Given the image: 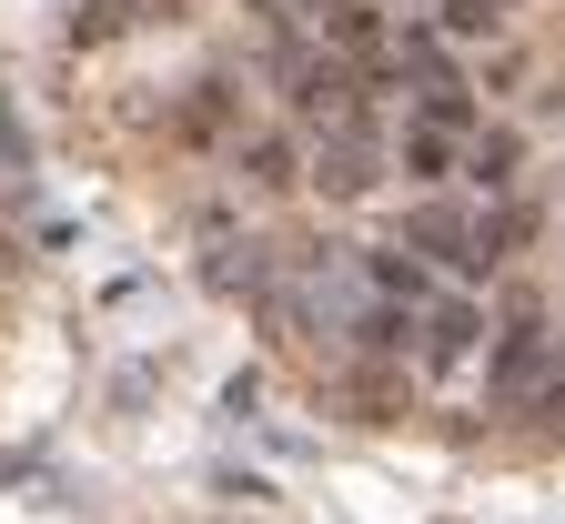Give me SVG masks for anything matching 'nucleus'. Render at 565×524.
Wrapping results in <instances>:
<instances>
[{
  "instance_id": "obj_1",
  "label": "nucleus",
  "mask_w": 565,
  "mask_h": 524,
  "mask_svg": "<svg viewBox=\"0 0 565 524\" xmlns=\"http://www.w3.org/2000/svg\"><path fill=\"white\" fill-rule=\"evenodd\" d=\"M545 363H555L545 303H515V313H505V333H494V363H484L494 404H535V394H545Z\"/></svg>"
},
{
  "instance_id": "obj_2",
  "label": "nucleus",
  "mask_w": 565,
  "mask_h": 524,
  "mask_svg": "<svg viewBox=\"0 0 565 524\" xmlns=\"http://www.w3.org/2000/svg\"><path fill=\"white\" fill-rule=\"evenodd\" d=\"M282 101H294L303 121H323V131H343V121H353V71H343L333 51H323V61L294 51V61H282Z\"/></svg>"
},
{
  "instance_id": "obj_3",
  "label": "nucleus",
  "mask_w": 565,
  "mask_h": 524,
  "mask_svg": "<svg viewBox=\"0 0 565 524\" xmlns=\"http://www.w3.org/2000/svg\"><path fill=\"white\" fill-rule=\"evenodd\" d=\"M313 182H323V192H374V131H364V121L323 131V141H313Z\"/></svg>"
},
{
  "instance_id": "obj_4",
  "label": "nucleus",
  "mask_w": 565,
  "mask_h": 524,
  "mask_svg": "<svg viewBox=\"0 0 565 524\" xmlns=\"http://www.w3.org/2000/svg\"><path fill=\"white\" fill-rule=\"evenodd\" d=\"M404 233H414L424 253H445L455 272H484V263H475V212H465V202H424V212L404 222Z\"/></svg>"
},
{
  "instance_id": "obj_5",
  "label": "nucleus",
  "mask_w": 565,
  "mask_h": 524,
  "mask_svg": "<svg viewBox=\"0 0 565 524\" xmlns=\"http://www.w3.org/2000/svg\"><path fill=\"white\" fill-rule=\"evenodd\" d=\"M475 333H484V313H475V303H435V313H424V363H435V373H445V363H465V353H475Z\"/></svg>"
},
{
  "instance_id": "obj_6",
  "label": "nucleus",
  "mask_w": 565,
  "mask_h": 524,
  "mask_svg": "<svg viewBox=\"0 0 565 524\" xmlns=\"http://www.w3.org/2000/svg\"><path fill=\"white\" fill-rule=\"evenodd\" d=\"M404 172H414V182H445V172H455V141H445L435 121H404Z\"/></svg>"
},
{
  "instance_id": "obj_7",
  "label": "nucleus",
  "mask_w": 565,
  "mask_h": 524,
  "mask_svg": "<svg viewBox=\"0 0 565 524\" xmlns=\"http://www.w3.org/2000/svg\"><path fill=\"white\" fill-rule=\"evenodd\" d=\"M515 162H525V141H515V131H484L465 172H475V192H505V182H515Z\"/></svg>"
},
{
  "instance_id": "obj_8",
  "label": "nucleus",
  "mask_w": 565,
  "mask_h": 524,
  "mask_svg": "<svg viewBox=\"0 0 565 524\" xmlns=\"http://www.w3.org/2000/svg\"><path fill=\"white\" fill-rule=\"evenodd\" d=\"M243 182H263V192H282V182H294V152H282V141H273V131H253V141H243Z\"/></svg>"
},
{
  "instance_id": "obj_9",
  "label": "nucleus",
  "mask_w": 565,
  "mask_h": 524,
  "mask_svg": "<svg viewBox=\"0 0 565 524\" xmlns=\"http://www.w3.org/2000/svg\"><path fill=\"white\" fill-rule=\"evenodd\" d=\"M323 31H333L343 51H364V41H374V11H364V0H333V11H323Z\"/></svg>"
},
{
  "instance_id": "obj_10",
  "label": "nucleus",
  "mask_w": 565,
  "mask_h": 524,
  "mask_svg": "<svg viewBox=\"0 0 565 524\" xmlns=\"http://www.w3.org/2000/svg\"><path fill=\"white\" fill-rule=\"evenodd\" d=\"M445 31H465V41H475V31H494V11H484V0H445Z\"/></svg>"
},
{
  "instance_id": "obj_11",
  "label": "nucleus",
  "mask_w": 565,
  "mask_h": 524,
  "mask_svg": "<svg viewBox=\"0 0 565 524\" xmlns=\"http://www.w3.org/2000/svg\"><path fill=\"white\" fill-rule=\"evenodd\" d=\"M0 162H21V121L11 111H0Z\"/></svg>"
},
{
  "instance_id": "obj_12",
  "label": "nucleus",
  "mask_w": 565,
  "mask_h": 524,
  "mask_svg": "<svg viewBox=\"0 0 565 524\" xmlns=\"http://www.w3.org/2000/svg\"><path fill=\"white\" fill-rule=\"evenodd\" d=\"M294 11H333V0H294Z\"/></svg>"
}]
</instances>
